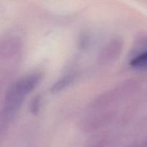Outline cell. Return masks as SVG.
<instances>
[{
    "mask_svg": "<svg viewBox=\"0 0 147 147\" xmlns=\"http://www.w3.org/2000/svg\"><path fill=\"white\" fill-rule=\"evenodd\" d=\"M130 65L135 68H147V51H144L134 57Z\"/></svg>",
    "mask_w": 147,
    "mask_h": 147,
    "instance_id": "7a4b0ae2",
    "label": "cell"
},
{
    "mask_svg": "<svg viewBox=\"0 0 147 147\" xmlns=\"http://www.w3.org/2000/svg\"><path fill=\"white\" fill-rule=\"evenodd\" d=\"M72 80V79L70 78H65L64 79V80H61V81L59 82L58 83H57L56 86H54V88H53V90H55V91H57V90H60L61 88H63V87H65V86H67V84H68L69 83H70V81Z\"/></svg>",
    "mask_w": 147,
    "mask_h": 147,
    "instance_id": "3957f363",
    "label": "cell"
},
{
    "mask_svg": "<svg viewBox=\"0 0 147 147\" xmlns=\"http://www.w3.org/2000/svg\"><path fill=\"white\" fill-rule=\"evenodd\" d=\"M39 81V77L31 76L16 83L9 93L6 103V111L12 114L16 111L24 96L30 93Z\"/></svg>",
    "mask_w": 147,
    "mask_h": 147,
    "instance_id": "6da1fadb",
    "label": "cell"
}]
</instances>
